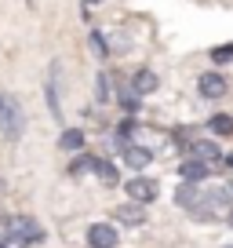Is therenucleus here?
I'll use <instances>...</instances> for the list:
<instances>
[{
  "label": "nucleus",
  "mask_w": 233,
  "mask_h": 248,
  "mask_svg": "<svg viewBox=\"0 0 233 248\" xmlns=\"http://www.w3.org/2000/svg\"><path fill=\"white\" fill-rule=\"evenodd\" d=\"M197 208H204L201 216H208V219H215V216H230V208H233V194L230 190H201V204Z\"/></svg>",
  "instance_id": "nucleus-1"
},
{
  "label": "nucleus",
  "mask_w": 233,
  "mask_h": 248,
  "mask_svg": "<svg viewBox=\"0 0 233 248\" xmlns=\"http://www.w3.org/2000/svg\"><path fill=\"white\" fill-rule=\"evenodd\" d=\"M0 121H4V132L11 135V139H18V135H22V106H18L15 99H8V95H4V99H0Z\"/></svg>",
  "instance_id": "nucleus-2"
},
{
  "label": "nucleus",
  "mask_w": 233,
  "mask_h": 248,
  "mask_svg": "<svg viewBox=\"0 0 233 248\" xmlns=\"http://www.w3.org/2000/svg\"><path fill=\"white\" fill-rule=\"evenodd\" d=\"M124 190H128V197H131V201H139V204L157 201V194H160L157 179H146V175H139V179H128V183H124Z\"/></svg>",
  "instance_id": "nucleus-3"
},
{
  "label": "nucleus",
  "mask_w": 233,
  "mask_h": 248,
  "mask_svg": "<svg viewBox=\"0 0 233 248\" xmlns=\"http://www.w3.org/2000/svg\"><path fill=\"white\" fill-rule=\"evenodd\" d=\"M197 92H201L204 99H222V95L230 92V84H226L222 73H201V80H197Z\"/></svg>",
  "instance_id": "nucleus-4"
},
{
  "label": "nucleus",
  "mask_w": 233,
  "mask_h": 248,
  "mask_svg": "<svg viewBox=\"0 0 233 248\" xmlns=\"http://www.w3.org/2000/svg\"><path fill=\"white\" fill-rule=\"evenodd\" d=\"M87 245L91 248H116V230L109 223H91L87 226Z\"/></svg>",
  "instance_id": "nucleus-5"
},
{
  "label": "nucleus",
  "mask_w": 233,
  "mask_h": 248,
  "mask_svg": "<svg viewBox=\"0 0 233 248\" xmlns=\"http://www.w3.org/2000/svg\"><path fill=\"white\" fill-rule=\"evenodd\" d=\"M149 161H153V150H149V146H139V142H128V146H124V164H128V168L142 171Z\"/></svg>",
  "instance_id": "nucleus-6"
},
{
  "label": "nucleus",
  "mask_w": 233,
  "mask_h": 248,
  "mask_svg": "<svg viewBox=\"0 0 233 248\" xmlns=\"http://www.w3.org/2000/svg\"><path fill=\"white\" fill-rule=\"evenodd\" d=\"M8 230H11V233H18V237H26V241H44L40 226L33 223V219H26V216H15V219H8Z\"/></svg>",
  "instance_id": "nucleus-7"
},
{
  "label": "nucleus",
  "mask_w": 233,
  "mask_h": 248,
  "mask_svg": "<svg viewBox=\"0 0 233 248\" xmlns=\"http://www.w3.org/2000/svg\"><path fill=\"white\" fill-rule=\"evenodd\" d=\"M179 175L186 179V183H204V179L211 175V164L201 161V157H193V161H186V164L179 168Z\"/></svg>",
  "instance_id": "nucleus-8"
},
{
  "label": "nucleus",
  "mask_w": 233,
  "mask_h": 248,
  "mask_svg": "<svg viewBox=\"0 0 233 248\" xmlns=\"http://www.w3.org/2000/svg\"><path fill=\"white\" fill-rule=\"evenodd\" d=\"M47 106H51V117H62V106H58V62H51L47 70Z\"/></svg>",
  "instance_id": "nucleus-9"
},
{
  "label": "nucleus",
  "mask_w": 233,
  "mask_h": 248,
  "mask_svg": "<svg viewBox=\"0 0 233 248\" xmlns=\"http://www.w3.org/2000/svg\"><path fill=\"white\" fill-rule=\"evenodd\" d=\"M131 88L139 95H153L157 88H160V77H157L153 70H139V73H135V80H131Z\"/></svg>",
  "instance_id": "nucleus-10"
},
{
  "label": "nucleus",
  "mask_w": 233,
  "mask_h": 248,
  "mask_svg": "<svg viewBox=\"0 0 233 248\" xmlns=\"http://www.w3.org/2000/svg\"><path fill=\"white\" fill-rule=\"evenodd\" d=\"M175 204H179V208H197V204H201V190H197V183H182L179 190H175Z\"/></svg>",
  "instance_id": "nucleus-11"
},
{
  "label": "nucleus",
  "mask_w": 233,
  "mask_h": 248,
  "mask_svg": "<svg viewBox=\"0 0 233 248\" xmlns=\"http://www.w3.org/2000/svg\"><path fill=\"white\" fill-rule=\"evenodd\" d=\"M58 150H66V154H80V150H84V132H80V128H66V132L58 135Z\"/></svg>",
  "instance_id": "nucleus-12"
},
{
  "label": "nucleus",
  "mask_w": 233,
  "mask_h": 248,
  "mask_svg": "<svg viewBox=\"0 0 233 248\" xmlns=\"http://www.w3.org/2000/svg\"><path fill=\"white\" fill-rule=\"evenodd\" d=\"M116 219L128 223V226H142L146 223V208H139V201H131V204H124V208H116Z\"/></svg>",
  "instance_id": "nucleus-13"
},
{
  "label": "nucleus",
  "mask_w": 233,
  "mask_h": 248,
  "mask_svg": "<svg viewBox=\"0 0 233 248\" xmlns=\"http://www.w3.org/2000/svg\"><path fill=\"white\" fill-rule=\"evenodd\" d=\"M91 171L102 179V186H116V179H120V175H116V164H113V161H95Z\"/></svg>",
  "instance_id": "nucleus-14"
},
{
  "label": "nucleus",
  "mask_w": 233,
  "mask_h": 248,
  "mask_svg": "<svg viewBox=\"0 0 233 248\" xmlns=\"http://www.w3.org/2000/svg\"><path fill=\"white\" fill-rule=\"evenodd\" d=\"M208 128H211L215 135H233V117H230V113H215V117L208 121Z\"/></svg>",
  "instance_id": "nucleus-15"
},
{
  "label": "nucleus",
  "mask_w": 233,
  "mask_h": 248,
  "mask_svg": "<svg viewBox=\"0 0 233 248\" xmlns=\"http://www.w3.org/2000/svg\"><path fill=\"white\" fill-rule=\"evenodd\" d=\"M95 99L99 102L113 99V80H109V73H99V80H95Z\"/></svg>",
  "instance_id": "nucleus-16"
},
{
  "label": "nucleus",
  "mask_w": 233,
  "mask_h": 248,
  "mask_svg": "<svg viewBox=\"0 0 233 248\" xmlns=\"http://www.w3.org/2000/svg\"><path fill=\"white\" fill-rule=\"evenodd\" d=\"M193 154L201 157V161H208V164H215L218 157H222V154H218V146H215V142H197V146H193Z\"/></svg>",
  "instance_id": "nucleus-17"
},
{
  "label": "nucleus",
  "mask_w": 233,
  "mask_h": 248,
  "mask_svg": "<svg viewBox=\"0 0 233 248\" xmlns=\"http://www.w3.org/2000/svg\"><path fill=\"white\" fill-rule=\"evenodd\" d=\"M116 99H120V106H124L128 113H135V109H139V102H142V95L135 92V88H124V92L116 95Z\"/></svg>",
  "instance_id": "nucleus-18"
},
{
  "label": "nucleus",
  "mask_w": 233,
  "mask_h": 248,
  "mask_svg": "<svg viewBox=\"0 0 233 248\" xmlns=\"http://www.w3.org/2000/svg\"><path fill=\"white\" fill-rule=\"evenodd\" d=\"M87 40H91V51L99 55V59H106V55H109V44H106V37H102L99 30H95V33H87Z\"/></svg>",
  "instance_id": "nucleus-19"
},
{
  "label": "nucleus",
  "mask_w": 233,
  "mask_h": 248,
  "mask_svg": "<svg viewBox=\"0 0 233 248\" xmlns=\"http://www.w3.org/2000/svg\"><path fill=\"white\" fill-rule=\"evenodd\" d=\"M91 164H95V157H87V154H80L77 161L70 164V175H84V171H91Z\"/></svg>",
  "instance_id": "nucleus-20"
},
{
  "label": "nucleus",
  "mask_w": 233,
  "mask_h": 248,
  "mask_svg": "<svg viewBox=\"0 0 233 248\" xmlns=\"http://www.w3.org/2000/svg\"><path fill=\"white\" fill-rule=\"evenodd\" d=\"M233 59V44H218V47H211V62H218V66H222V62H230Z\"/></svg>",
  "instance_id": "nucleus-21"
},
{
  "label": "nucleus",
  "mask_w": 233,
  "mask_h": 248,
  "mask_svg": "<svg viewBox=\"0 0 233 248\" xmlns=\"http://www.w3.org/2000/svg\"><path fill=\"white\" fill-rule=\"evenodd\" d=\"M0 245H4V248H26L29 241H26V237H18V233H8V237H0Z\"/></svg>",
  "instance_id": "nucleus-22"
},
{
  "label": "nucleus",
  "mask_w": 233,
  "mask_h": 248,
  "mask_svg": "<svg viewBox=\"0 0 233 248\" xmlns=\"http://www.w3.org/2000/svg\"><path fill=\"white\" fill-rule=\"evenodd\" d=\"M84 4H87V8H99V4H102V0H84Z\"/></svg>",
  "instance_id": "nucleus-23"
},
{
  "label": "nucleus",
  "mask_w": 233,
  "mask_h": 248,
  "mask_svg": "<svg viewBox=\"0 0 233 248\" xmlns=\"http://www.w3.org/2000/svg\"><path fill=\"white\" fill-rule=\"evenodd\" d=\"M26 4H33V0H26Z\"/></svg>",
  "instance_id": "nucleus-24"
},
{
  "label": "nucleus",
  "mask_w": 233,
  "mask_h": 248,
  "mask_svg": "<svg viewBox=\"0 0 233 248\" xmlns=\"http://www.w3.org/2000/svg\"><path fill=\"white\" fill-rule=\"evenodd\" d=\"M0 248H4V245H0Z\"/></svg>",
  "instance_id": "nucleus-25"
}]
</instances>
